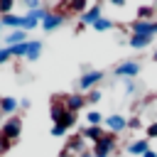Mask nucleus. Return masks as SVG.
<instances>
[{"instance_id":"1","label":"nucleus","mask_w":157,"mask_h":157,"mask_svg":"<svg viewBox=\"0 0 157 157\" xmlns=\"http://www.w3.org/2000/svg\"><path fill=\"white\" fill-rule=\"evenodd\" d=\"M101 78H103V71H98V69H91V71H86V74H81V78H78V93H88V91H93L98 83H101Z\"/></svg>"},{"instance_id":"2","label":"nucleus","mask_w":157,"mask_h":157,"mask_svg":"<svg viewBox=\"0 0 157 157\" xmlns=\"http://www.w3.org/2000/svg\"><path fill=\"white\" fill-rule=\"evenodd\" d=\"M115 145H118V135H113V132H105V137L101 140V142H96L93 145V157H108L113 150H115Z\"/></svg>"},{"instance_id":"3","label":"nucleus","mask_w":157,"mask_h":157,"mask_svg":"<svg viewBox=\"0 0 157 157\" xmlns=\"http://www.w3.org/2000/svg\"><path fill=\"white\" fill-rule=\"evenodd\" d=\"M0 132H2V135H5L10 142H15V140L20 137V132H22V118H17V115H10V118L2 123Z\"/></svg>"},{"instance_id":"4","label":"nucleus","mask_w":157,"mask_h":157,"mask_svg":"<svg viewBox=\"0 0 157 157\" xmlns=\"http://www.w3.org/2000/svg\"><path fill=\"white\" fill-rule=\"evenodd\" d=\"M101 12H103V5H101V2L91 5V7H88V10H86V12L81 15V17H78L81 22H78V27H76V29H83L86 25H91V27H93V25H96V22L101 20Z\"/></svg>"},{"instance_id":"5","label":"nucleus","mask_w":157,"mask_h":157,"mask_svg":"<svg viewBox=\"0 0 157 157\" xmlns=\"http://www.w3.org/2000/svg\"><path fill=\"white\" fill-rule=\"evenodd\" d=\"M140 61H120L115 69H113V74L115 76H120V78H135L137 74H140Z\"/></svg>"},{"instance_id":"6","label":"nucleus","mask_w":157,"mask_h":157,"mask_svg":"<svg viewBox=\"0 0 157 157\" xmlns=\"http://www.w3.org/2000/svg\"><path fill=\"white\" fill-rule=\"evenodd\" d=\"M103 123H105L108 132H113V135H118V132H123V130L128 128V118H125V115H120V113H113V115H108Z\"/></svg>"},{"instance_id":"7","label":"nucleus","mask_w":157,"mask_h":157,"mask_svg":"<svg viewBox=\"0 0 157 157\" xmlns=\"http://www.w3.org/2000/svg\"><path fill=\"white\" fill-rule=\"evenodd\" d=\"M61 101H64L66 110H71V113H78L86 105V96L83 93H66V96H61Z\"/></svg>"},{"instance_id":"8","label":"nucleus","mask_w":157,"mask_h":157,"mask_svg":"<svg viewBox=\"0 0 157 157\" xmlns=\"http://www.w3.org/2000/svg\"><path fill=\"white\" fill-rule=\"evenodd\" d=\"M39 25H42V29H44V32H54L56 27H61V25H64V15H59V12L49 10V12L44 15V20H42Z\"/></svg>"},{"instance_id":"9","label":"nucleus","mask_w":157,"mask_h":157,"mask_svg":"<svg viewBox=\"0 0 157 157\" xmlns=\"http://www.w3.org/2000/svg\"><path fill=\"white\" fill-rule=\"evenodd\" d=\"M130 32H132V34H147V37H155V34H157V27H155V22L132 20V22H130Z\"/></svg>"},{"instance_id":"10","label":"nucleus","mask_w":157,"mask_h":157,"mask_svg":"<svg viewBox=\"0 0 157 157\" xmlns=\"http://www.w3.org/2000/svg\"><path fill=\"white\" fill-rule=\"evenodd\" d=\"M66 113H69V110H66V105H64L61 96H54V101H52V108H49L52 123H54V125H59V123L64 120V115H66Z\"/></svg>"},{"instance_id":"11","label":"nucleus","mask_w":157,"mask_h":157,"mask_svg":"<svg viewBox=\"0 0 157 157\" xmlns=\"http://www.w3.org/2000/svg\"><path fill=\"white\" fill-rule=\"evenodd\" d=\"M81 135H83V140H91V142L96 145V142H101V140L105 137V130H103L101 125H86V128L81 130Z\"/></svg>"},{"instance_id":"12","label":"nucleus","mask_w":157,"mask_h":157,"mask_svg":"<svg viewBox=\"0 0 157 157\" xmlns=\"http://www.w3.org/2000/svg\"><path fill=\"white\" fill-rule=\"evenodd\" d=\"M66 150L71 152V155H81V152H86V140H83V135L78 132V135H71L69 140H66Z\"/></svg>"},{"instance_id":"13","label":"nucleus","mask_w":157,"mask_h":157,"mask_svg":"<svg viewBox=\"0 0 157 157\" xmlns=\"http://www.w3.org/2000/svg\"><path fill=\"white\" fill-rule=\"evenodd\" d=\"M20 108V101L12 96H2L0 98V115H15V110Z\"/></svg>"},{"instance_id":"14","label":"nucleus","mask_w":157,"mask_h":157,"mask_svg":"<svg viewBox=\"0 0 157 157\" xmlns=\"http://www.w3.org/2000/svg\"><path fill=\"white\" fill-rule=\"evenodd\" d=\"M147 150H150V140H147V137L132 140V142L128 145V152H130V155H137V157H142V155H145Z\"/></svg>"},{"instance_id":"15","label":"nucleus","mask_w":157,"mask_h":157,"mask_svg":"<svg viewBox=\"0 0 157 157\" xmlns=\"http://www.w3.org/2000/svg\"><path fill=\"white\" fill-rule=\"evenodd\" d=\"M128 44L132 49H145V47L152 44V37H147V34H130L128 37Z\"/></svg>"},{"instance_id":"16","label":"nucleus","mask_w":157,"mask_h":157,"mask_svg":"<svg viewBox=\"0 0 157 157\" xmlns=\"http://www.w3.org/2000/svg\"><path fill=\"white\" fill-rule=\"evenodd\" d=\"M42 49H44V44H42L39 39H29V47H27L25 59H27V61H37V59H39V54H42Z\"/></svg>"},{"instance_id":"17","label":"nucleus","mask_w":157,"mask_h":157,"mask_svg":"<svg viewBox=\"0 0 157 157\" xmlns=\"http://www.w3.org/2000/svg\"><path fill=\"white\" fill-rule=\"evenodd\" d=\"M0 25L2 27H10V29H22V17L15 15V12H10V15H2L0 17Z\"/></svg>"},{"instance_id":"18","label":"nucleus","mask_w":157,"mask_h":157,"mask_svg":"<svg viewBox=\"0 0 157 157\" xmlns=\"http://www.w3.org/2000/svg\"><path fill=\"white\" fill-rule=\"evenodd\" d=\"M7 47H17V44H22V42H27V32L25 29H10V34H7Z\"/></svg>"},{"instance_id":"19","label":"nucleus","mask_w":157,"mask_h":157,"mask_svg":"<svg viewBox=\"0 0 157 157\" xmlns=\"http://www.w3.org/2000/svg\"><path fill=\"white\" fill-rule=\"evenodd\" d=\"M150 17H155V7H152V5H142V7H137V17H135V20H145V22H150Z\"/></svg>"},{"instance_id":"20","label":"nucleus","mask_w":157,"mask_h":157,"mask_svg":"<svg viewBox=\"0 0 157 157\" xmlns=\"http://www.w3.org/2000/svg\"><path fill=\"white\" fill-rule=\"evenodd\" d=\"M88 10V2L86 0H71L69 2V12H78V15H83Z\"/></svg>"},{"instance_id":"21","label":"nucleus","mask_w":157,"mask_h":157,"mask_svg":"<svg viewBox=\"0 0 157 157\" xmlns=\"http://www.w3.org/2000/svg\"><path fill=\"white\" fill-rule=\"evenodd\" d=\"M113 27H115V22H113V20H108V17H101V20L93 25V29H96V32H108V29H113Z\"/></svg>"},{"instance_id":"22","label":"nucleus","mask_w":157,"mask_h":157,"mask_svg":"<svg viewBox=\"0 0 157 157\" xmlns=\"http://www.w3.org/2000/svg\"><path fill=\"white\" fill-rule=\"evenodd\" d=\"M27 47H29V39L22 42V44H17V47H7V49H10L12 56H25V54H27Z\"/></svg>"},{"instance_id":"23","label":"nucleus","mask_w":157,"mask_h":157,"mask_svg":"<svg viewBox=\"0 0 157 157\" xmlns=\"http://www.w3.org/2000/svg\"><path fill=\"white\" fill-rule=\"evenodd\" d=\"M103 120H105V118H103L98 110H88V115H86V123H88V125H101Z\"/></svg>"},{"instance_id":"24","label":"nucleus","mask_w":157,"mask_h":157,"mask_svg":"<svg viewBox=\"0 0 157 157\" xmlns=\"http://www.w3.org/2000/svg\"><path fill=\"white\" fill-rule=\"evenodd\" d=\"M12 7H15V0H0V17L2 15H10Z\"/></svg>"},{"instance_id":"25","label":"nucleus","mask_w":157,"mask_h":157,"mask_svg":"<svg viewBox=\"0 0 157 157\" xmlns=\"http://www.w3.org/2000/svg\"><path fill=\"white\" fill-rule=\"evenodd\" d=\"M101 98H103V93H101L98 88H93V91H88V93H86V103H98Z\"/></svg>"},{"instance_id":"26","label":"nucleus","mask_w":157,"mask_h":157,"mask_svg":"<svg viewBox=\"0 0 157 157\" xmlns=\"http://www.w3.org/2000/svg\"><path fill=\"white\" fill-rule=\"evenodd\" d=\"M10 145H12V142H10V140L0 132V155H2V152H7V150H10Z\"/></svg>"},{"instance_id":"27","label":"nucleus","mask_w":157,"mask_h":157,"mask_svg":"<svg viewBox=\"0 0 157 157\" xmlns=\"http://www.w3.org/2000/svg\"><path fill=\"white\" fill-rule=\"evenodd\" d=\"M12 59V54H10V49L5 47V49H0V64H5V61H10Z\"/></svg>"},{"instance_id":"28","label":"nucleus","mask_w":157,"mask_h":157,"mask_svg":"<svg viewBox=\"0 0 157 157\" xmlns=\"http://www.w3.org/2000/svg\"><path fill=\"white\" fill-rule=\"evenodd\" d=\"M150 137H157V120L147 125V140H150Z\"/></svg>"},{"instance_id":"29","label":"nucleus","mask_w":157,"mask_h":157,"mask_svg":"<svg viewBox=\"0 0 157 157\" xmlns=\"http://www.w3.org/2000/svg\"><path fill=\"white\" fill-rule=\"evenodd\" d=\"M52 135H54V137H61V135H66V130H64L61 125H52Z\"/></svg>"},{"instance_id":"30","label":"nucleus","mask_w":157,"mask_h":157,"mask_svg":"<svg viewBox=\"0 0 157 157\" xmlns=\"http://www.w3.org/2000/svg\"><path fill=\"white\" fill-rule=\"evenodd\" d=\"M140 125H142V123H140V118H130V120H128V128H130V130H137Z\"/></svg>"},{"instance_id":"31","label":"nucleus","mask_w":157,"mask_h":157,"mask_svg":"<svg viewBox=\"0 0 157 157\" xmlns=\"http://www.w3.org/2000/svg\"><path fill=\"white\" fill-rule=\"evenodd\" d=\"M135 91V81L132 78H125V93H132Z\"/></svg>"},{"instance_id":"32","label":"nucleus","mask_w":157,"mask_h":157,"mask_svg":"<svg viewBox=\"0 0 157 157\" xmlns=\"http://www.w3.org/2000/svg\"><path fill=\"white\" fill-rule=\"evenodd\" d=\"M59 157H74V155H71V152H69V150H66V147H64V150H61V152H59Z\"/></svg>"},{"instance_id":"33","label":"nucleus","mask_w":157,"mask_h":157,"mask_svg":"<svg viewBox=\"0 0 157 157\" xmlns=\"http://www.w3.org/2000/svg\"><path fill=\"white\" fill-rule=\"evenodd\" d=\"M142 157H157V152H155V150H147V152H145Z\"/></svg>"},{"instance_id":"34","label":"nucleus","mask_w":157,"mask_h":157,"mask_svg":"<svg viewBox=\"0 0 157 157\" xmlns=\"http://www.w3.org/2000/svg\"><path fill=\"white\" fill-rule=\"evenodd\" d=\"M78 157H93V152H91V150H86V152H81Z\"/></svg>"},{"instance_id":"35","label":"nucleus","mask_w":157,"mask_h":157,"mask_svg":"<svg viewBox=\"0 0 157 157\" xmlns=\"http://www.w3.org/2000/svg\"><path fill=\"white\" fill-rule=\"evenodd\" d=\"M152 61H157V49H155V54H152Z\"/></svg>"},{"instance_id":"36","label":"nucleus","mask_w":157,"mask_h":157,"mask_svg":"<svg viewBox=\"0 0 157 157\" xmlns=\"http://www.w3.org/2000/svg\"><path fill=\"white\" fill-rule=\"evenodd\" d=\"M155 27H157V22H155Z\"/></svg>"},{"instance_id":"37","label":"nucleus","mask_w":157,"mask_h":157,"mask_svg":"<svg viewBox=\"0 0 157 157\" xmlns=\"http://www.w3.org/2000/svg\"><path fill=\"white\" fill-rule=\"evenodd\" d=\"M0 29H2V25H0Z\"/></svg>"}]
</instances>
